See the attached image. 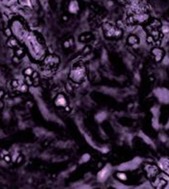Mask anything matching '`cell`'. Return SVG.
Masks as SVG:
<instances>
[{"label": "cell", "instance_id": "6da1fadb", "mask_svg": "<svg viewBox=\"0 0 169 189\" xmlns=\"http://www.w3.org/2000/svg\"><path fill=\"white\" fill-rule=\"evenodd\" d=\"M24 40L26 43V46L28 48L31 57L34 60L40 61L44 57L46 49H44V44L35 32L28 34V36Z\"/></svg>", "mask_w": 169, "mask_h": 189}, {"label": "cell", "instance_id": "7a4b0ae2", "mask_svg": "<svg viewBox=\"0 0 169 189\" xmlns=\"http://www.w3.org/2000/svg\"><path fill=\"white\" fill-rule=\"evenodd\" d=\"M10 29L15 38L18 40H24L28 36V30L20 18H14L10 23Z\"/></svg>", "mask_w": 169, "mask_h": 189}, {"label": "cell", "instance_id": "3957f363", "mask_svg": "<svg viewBox=\"0 0 169 189\" xmlns=\"http://www.w3.org/2000/svg\"><path fill=\"white\" fill-rule=\"evenodd\" d=\"M86 76V69L82 64H75L72 68L69 77L74 83H81Z\"/></svg>", "mask_w": 169, "mask_h": 189}, {"label": "cell", "instance_id": "277c9868", "mask_svg": "<svg viewBox=\"0 0 169 189\" xmlns=\"http://www.w3.org/2000/svg\"><path fill=\"white\" fill-rule=\"evenodd\" d=\"M102 31L106 38L118 39L122 36V30L120 28L112 25L111 23H107V22L102 24Z\"/></svg>", "mask_w": 169, "mask_h": 189}, {"label": "cell", "instance_id": "5b68a950", "mask_svg": "<svg viewBox=\"0 0 169 189\" xmlns=\"http://www.w3.org/2000/svg\"><path fill=\"white\" fill-rule=\"evenodd\" d=\"M59 64V58L56 57L55 55H50V56H47L44 59V65L47 68H52L56 67Z\"/></svg>", "mask_w": 169, "mask_h": 189}, {"label": "cell", "instance_id": "8992f818", "mask_svg": "<svg viewBox=\"0 0 169 189\" xmlns=\"http://www.w3.org/2000/svg\"><path fill=\"white\" fill-rule=\"evenodd\" d=\"M54 103L58 107H66L68 105L67 98L63 94H59L56 96V98L54 99Z\"/></svg>", "mask_w": 169, "mask_h": 189}, {"label": "cell", "instance_id": "52a82bcc", "mask_svg": "<svg viewBox=\"0 0 169 189\" xmlns=\"http://www.w3.org/2000/svg\"><path fill=\"white\" fill-rule=\"evenodd\" d=\"M68 11L72 15H76L79 12V3L77 0H71L68 5Z\"/></svg>", "mask_w": 169, "mask_h": 189}, {"label": "cell", "instance_id": "ba28073f", "mask_svg": "<svg viewBox=\"0 0 169 189\" xmlns=\"http://www.w3.org/2000/svg\"><path fill=\"white\" fill-rule=\"evenodd\" d=\"M152 54L155 57V62H160V61L163 59L164 57V51L162 50L161 48H159V47H155V48H153L152 49Z\"/></svg>", "mask_w": 169, "mask_h": 189}, {"label": "cell", "instance_id": "9c48e42d", "mask_svg": "<svg viewBox=\"0 0 169 189\" xmlns=\"http://www.w3.org/2000/svg\"><path fill=\"white\" fill-rule=\"evenodd\" d=\"M159 165L161 170H163L165 173L169 174V159L161 158L159 162Z\"/></svg>", "mask_w": 169, "mask_h": 189}, {"label": "cell", "instance_id": "30bf717a", "mask_svg": "<svg viewBox=\"0 0 169 189\" xmlns=\"http://www.w3.org/2000/svg\"><path fill=\"white\" fill-rule=\"evenodd\" d=\"M7 44H8L10 47H12V48H17V47L18 46V40L15 37H10V39L8 40Z\"/></svg>", "mask_w": 169, "mask_h": 189}, {"label": "cell", "instance_id": "8fae6325", "mask_svg": "<svg viewBox=\"0 0 169 189\" xmlns=\"http://www.w3.org/2000/svg\"><path fill=\"white\" fill-rule=\"evenodd\" d=\"M108 175H109V169L107 167L103 168L101 172L99 173V179H100V180H103L105 179H106V177Z\"/></svg>", "mask_w": 169, "mask_h": 189}, {"label": "cell", "instance_id": "7c38bea8", "mask_svg": "<svg viewBox=\"0 0 169 189\" xmlns=\"http://www.w3.org/2000/svg\"><path fill=\"white\" fill-rule=\"evenodd\" d=\"M138 42H139L138 38L136 37L135 35H131V36H128V44H131V45L138 44Z\"/></svg>", "mask_w": 169, "mask_h": 189}, {"label": "cell", "instance_id": "4fadbf2b", "mask_svg": "<svg viewBox=\"0 0 169 189\" xmlns=\"http://www.w3.org/2000/svg\"><path fill=\"white\" fill-rule=\"evenodd\" d=\"M18 4L22 7H26V8H32V1L31 0H17Z\"/></svg>", "mask_w": 169, "mask_h": 189}, {"label": "cell", "instance_id": "5bb4252c", "mask_svg": "<svg viewBox=\"0 0 169 189\" xmlns=\"http://www.w3.org/2000/svg\"><path fill=\"white\" fill-rule=\"evenodd\" d=\"M116 178L119 179V180H122V181H126L128 179V176L127 174L124 172H117L116 173Z\"/></svg>", "mask_w": 169, "mask_h": 189}, {"label": "cell", "instance_id": "9a60e30c", "mask_svg": "<svg viewBox=\"0 0 169 189\" xmlns=\"http://www.w3.org/2000/svg\"><path fill=\"white\" fill-rule=\"evenodd\" d=\"M15 54H16V56L18 58H21L24 56V54H25V52H24V49L23 48H21V47L17 46L16 49H15Z\"/></svg>", "mask_w": 169, "mask_h": 189}, {"label": "cell", "instance_id": "2e32d148", "mask_svg": "<svg viewBox=\"0 0 169 189\" xmlns=\"http://www.w3.org/2000/svg\"><path fill=\"white\" fill-rule=\"evenodd\" d=\"M105 119H106V113H105V112H100V113H98V114L96 115V120L98 122H102L105 121Z\"/></svg>", "mask_w": 169, "mask_h": 189}, {"label": "cell", "instance_id": "e0dca14e", "mask_svg": "<svg viewBox=\"0 0 169 189\" xmlns=\"http://www.w3.org/2000/svg\"><path fill=\"white\" fill-rule=\"evenodd\" d=\"M91 39H92V35L89 33L83 34V35H81L80 37H79V40L80 42H87V40H91Z\"/></svg>", "mask_w": 169, "mask_h": 189}, {"label": "cell", "instance_id": "ac0fdd59", "mask_svg": "<svg viewBox=\"0 0 169 189\" xmlns=\"http://www.w3.org/2000/svg\"><path fill=\"white\" fill-rule=\"evenodd\" d=\"M17 90L20 92V93H26L28 91V85L27 84H21L17 87Z\"/></svg>", "mask_w": 169, "mask_h": 189}, {"label": "cell", "instance_id": "d6986e66", "mask_svg": "<svg viewBox=\"0 0 169 189\" xmlns=\"http://www.w3.org/2000/svg\"><path fill=\"white\" fill-rule=\"evenodd\" d=\"M33 72H34V71L32 68H26L23 71V74L25 76H31V75L33 74Z\"/></svg>", "mask_w": 169, "mask_h": 189}, {"label": "cell", "instance_id": "ffe728a7", "mask_svg": "<svg viewBox=\"0 0 169 189\" xmlns=\"http://www.w3.org/2000/svg\"><path fill=\"white\" fill-rule=\"evenodd\" d=\"M90 51H91V47L89 46V45H86V46L83 48V50H82V54H83V55H86V54H88Z\"/></svg>", "mask_w": 169, "mask_h": 189}, {"label": "cell", "instance_id": "44dd1931", "mask_svg": "<svg viewBox=\"0 0 169 189\" xmlns=\"http://www.w3.org/2000/svg\"><path fill=\"white\" fill-rule=\"evenodd\" d=\"M5 35H6L7 37H12L13 36V33H12V31H11L10 27L9 28H7V29H5Z\"/></svg>", "mask_w": 169, "mask_h": 189}, {"label": "cell", "instance_id": "7402d4cb", "mask_svg": "<svg viewBox=\"0 0 169 189\" xmlns=\"http://www.w3.org/2000/svg\"><path fill=\"white\" fill-rule=\"evenodd\" d=\"M63 46H64V48H70V47L72 46L71 45V43H70V40H66L64 42V44H63Z\"/></svg>", "mask_w": 169, "mask_h": 189}, {"label": "cell", "instance_id": "603a6c76", "mask_svg": "<svg viewBox=\"0 0 169 189\" xmlns=\"http://www.w3.org/2000/svg\"><path fill=\"white\" fill-rule=\"evenodd\" d=\"M25 80H26V83L28 85H33V80L31 76H25Z\"/></svg>", "mask_w": 169, "mask_h": 189}, {"label": "cell", "instance_id": "cb8c5ba5", "mask_svg": "<svg viewBox=\"0 0 169 189\" xmlns=\"http://www.w3.org/2000/svg\"><path fill=\"white\" fill-rule=\"evenodd\" d=\"M90 159V155L87 154V153H85L83 156H82V158H81V161L82 162H86L87 160H89Z\"/></svg>", "mask_w": 169, "mask_h": 189}, {"label": "cell", "instance_id": "d4e9b609", "mask_svg": "<svg viewBox=\"0 0 169 189\" xmlns=\"http://www.w3.org/2000/svg\"><path fill=\"white\" fill-rule=\"evenodd\" d=\"M161 29H162V33H164V34L169 33V26L168 25H163Z\"/></svg>", "mask_w": 169, "mask_h": 189}, {"label": "cell", "instance_id": "484cf974", "mask_svg": "<svg viewBox=\"0 0 169 189\" xmlns=\"http://www.w3.org/2000/svg\"><path fill=\"white\" fill-rule=\"evenodd\" d=\"M4 158V160H5V161L7 162V163H9V162L11 161V160H12V157H11V155L10 154H6L5 155V156H4L3 157Z\"/></svg>", "mask_w": 169, "mask_h": 189}, {"label": "cell", "instance_id": "4316f807", "mask_svg": "<svg viewBox=\"0 0 169 189\" xmlns=\"http://www.w3.org/2000/svg\"><path fill=\"white\" fill-rule=\"evenodd\" d=\"M12 86H13L14 88H16V89H17V87L20 86L18 81H17V80H13V82H12Z\"/></svg>", "mask_w": 169, "mask_h": 189}, {"label": "cell", "instance_id": "83f0119b", "mask_svg": "<svg viewBox=\"0 0 169 189\" xmlns=\"http://www.w3.org/2000/svg\"><path fill=\"white\" fill-rule=\"evenodd\" d=\"M22 159H23V157H22V155L18 154V156H17V160H16V162H17V164H20V162L22 161Z\"/></svg>", "mask_w": 169, "mask_h": 189}, {"label": "cell", "instance_id": "f1b7e54d", "mask_svg": "<svg viewBox=\"0 0 169 189\" xmlns=\"http://www.w3.org/2000/svg\"><path fill=\"white\" fill-rule=\"evenodd\" d=\"M6 154H8V152L7 151H2V152H1V157H4Z\"/></svg>", "mask_w": 169, "mask_h": 189}, {"label": "cell", "instance_id": "f546056e", "mask_svg": "<svg viewBox=\"0 0 169 189\" xmlns=\"http://www.w3.org/2000/svg\"><path fill=\"white\" fill-rule=\"evenodd\" d=\"M4 94H5V93H4L3 90H0V98H3V97H4Z\"/></svg>", "mask_w": 169, "mask_h": 189}, {"label": "cell", "instance_id": "4dcf8cb0", "mask_svg": "<svg viewBox=\"0 0 169 189\" xmlns=\"http://www.w3.org/2000/svg\"><path fill=\"white\" fill-rule=\"evenodd\" d=\"M64 108H65V111H66V112H70V111H71V108L69 107L68 105L66 106V107H64Z\"/></svg>", "mask_w": 169, "mask_h": 189}, {"label": "cell", "instance_id": "1f68e13d", "mask_svg": "<svg viewBox=\"0 0 169 189\" xmlns=\"http://www.w3.org/2000/svg\"><path fill=\"white\" fill-rule=\"evenodd\" d=\"M4 107V103L2 100H0V109H2V108Z\"/></svg>", "mask_w": 169, "mask_h": 189}, {"label": "cell", "instance_id": "d6a6232c", "mask_svg": "<svg viewBox=\"0 0 169 189\" xmlns=\"http://www.w3.org/2000/svg\"><path fill=\"white\" fill-rule=\"evenodd\" d=\"M69 40H70V43H71V45L73 46V45H74V40L71 38V39H69Z\"/></svg>", "mask_w": 169, "mask_h": 189}, {"label": "cell", "instance_id": "836d02e7", "mask_svg": "<svg viewBox=\"0 0 169 189\" xmlns=\"http://www.w3.org/2000/svg\"><path fill=\"white\" fill-rule=\"evenodd\" d=\"M67 88H68V90H69V91L72 92V86H71V85L68 84V85H67Z\"/></svg>", "mask_w": 169, "mask_h": 189}, {"label": "cell", "instance_id": "e575fe53", "mask_svg": "<svg viewBox=\"0 0 169 189\" xmlns=\"http://www.w3.org/2000/svg\"><path fill=\"white\" fill-rule=\"evenodd\" d=\"M148 42H149V43H151V42H153V38L149 37V38H148Z\"/></svg>", "mask_w": 169, "mask_h": 189}, {"label": "cell", "instance_id": "d590c367", "mask_svg": "<svg viewBox=\"0 0 169 189\" xmlns=\"http://www.w3.org/2000/svg\"><path fill=\"white\" fill-rule=\"evenodd\" d=\"M63 20H64V21L68 20V17H67V16H64V17H63Z\"/></svg>", "mask_w": 169, "mask_h": 189}]
</instances>
